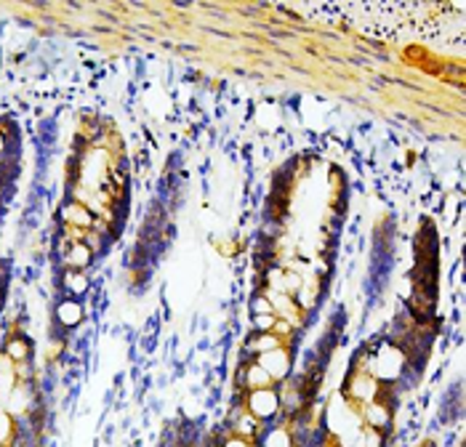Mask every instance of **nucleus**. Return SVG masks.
<instances>
[{
    "label": "nucleus",
    "instance_id": "nucleus-16",
    "mask_svg": "<svg viewBox=\"0 0 466 447\" xmlns=\"http://www.w3.org/2000/svg\"><path fill=\"white\" fill-rule=\"evenodd\" d=\"M253 315H275L272 312V303H269V298L266 296H253Z\"/></svg>",
    "mask_w": 466,
    "mask_h": 447
},
{
    "label": "nucleus",
    "instance_id": "nucleus-5",
    "mask_svg": "<svg viewBox=\"0 0 466 447\" xmlns=\"http://www.w3.org/2000/svg\"><path fill=\"white\" fill-rule=\"evenodd\" d=\"M256 447H293V432L288 426L261 429V434L256 439Z\"/></svg>",
    "mask_w": 466,
    "mask_h": 447
},
{
    "label": "nucleus",
    "instance_id": "nucleus-9",
    "mask_svg": "<svg viewBox=\"0 0 466 447\" xmlns=\"http://www.w3.org/2000/svg\"><path fill=\"white\" fill-rule=\"evenodd\" d=\"M259 434H261V423L256 421L253 415H248L245 410L240 413L238 423H235V436H242V439H248V442H253V439H259Z\"/></svg>",
    "mask_w": 466,
    "mask_h": 447
},
{
    "label": "nucleus",
    "instance_id": "nucleus-11",
    "mask_svg": "<svg viewBox=\"0 0 466 447\" xmlns=\"http://www.w3.org/2000/svg\"><path fill=\"white\" fill-rule=\"evenodd\" d=\"M6 355L11 359L13 365H19V362H27V357H29V343L25 338H19V336H11L8 341H6Z\"/></svg>",
    "mask_w": 466,
    "mask_h": 447
},
{
    "label": "nucleus",
    "instance_id": "nucleus-8",
    "mask_svg": "<svg viewBox=\"0 0 466 447\" xmlns=\"http://www.w3.org/2000/svg\"><path fill=\"white\" fill-rule=\"evenodd\" d=\"M277 346H282V341H280L275 333H253L251 338H248V343H245V352H251V355H264V352H272V349H277Z\"/></svg>",
    "mask_w": 466,
    "mask_h": 447
},
{
    "label": "nucleus",
    "instance_id": "nucleus-4",
    "mask_svg": "<svg viewBox=\"0 0 466 447\" xmlns=\"http://www.w3.org/2000/svg\"><path fill=\"white\" fill-rule=\"evenodd\" d=\"M240 381H242V389H245V392H256V389H269V386H275V381L269 378V373H266L256 359L242 365Z\"/></svg>",
    "mask_w": 466,
    "mask_h": 447
},
{
    "label": "nucleus",
    "instance_id": "nucleus-7",
    "mask_svg": "<svg viewBox=\"0 0 466 447\" xmlns=\"http://www.w3.org/2000/svg\"><path fill=\"white\" fill-rule=\"evenodd\" d=\"M56 319H59V325H64V328H75L78 322H83V303L80 301H62L56 306Z\"/></svg>",
    "mask_w": 466,
    "mask_h": 447
},
{
    "label": "nucleus",
    "instance_id": "nucleus-13",
    "mask_svg": "<svg viewBox=\"0 0 466 447\" xmlns=\"http://www.w3.org/2000/svg\"><path fill=\"white\" fill-rule=\"evenodd\" d=\"M64 282H67V288L72 290L75 296H80V293H85V290H88V280H85V275H80V272H75V269L67 275Z\"/></svg>",
    "mask_w": 466,
    "mask_h": 447
},
{
    "label": "nucleus",
    "instance_id": "nucleus-17",
    "mask_svg": "<svg viewBox=\"0 0 466 447\" xmlns=\"http://www.w3.org/2000/svg\"><path fill=\"white\" fill-rule=\"evenodd\" d=\"M221 447H256V445H253V442H248V439H242V436H235V434H232Z\"/></svg>",
    "mask_w": 466,
    "mask_h": 447
},
{
    "label": "nucleus",
    "instance_id": "nucleus-2",
    "mask_svg": "<svg viewBox=\"0 0 466 447\" xmlns=\"http://www.w3.org/2000/svg\"><path fill=\"white\" fill-rule=\"evenodd\" d=\"M256 362L269 373V378L275 381V386L282 381H288L293 373V352H291V343H282L277 349L272 352H264V355L256 357Z\"/></svg>",
    "mask_w": 466,
    "mask_h": 447
},
{
    "label": "nucleus",
    "instance_id": "nucleus-6",
    "mask_svg": "<svg viewBox=\"0 0 466 447\" xmlns=\"http://www.w3.org/2000/svg\"><path fill=\"white\" fill-rule=\"evenodd\" d=\"M64 219L72 224V226L83 229V232H85V229H91L93 221H96V216H93L91 208H88L85 202H69V205L64 208Z\"/></svg>",
    "mask_w": 466,
    "mask_h": 447
},
{
    "label": "nucleus",
    "instance_id": "nucleus-3",
    "mask_svg": "<svg viewBox=\"0 0 466 447\" xmlns=\"http://www.w3.org/2000/svg\"><path fill=\"white\" fill-rule=\"evenodd\" d=\"M359 421L365 423L368 429H378V432H386L392 426V405L384 402V399H373L368 405H362L359 410Z\"/></svg>",
    "mask_w": 466,
    "mask_h": 447
},
{
    "label": "nucleus",
    "instance_id": "nucleus-15",
    "mask_svg": "<svg viewBox=\"0 0 466 447\" xmlns=\"http://www.w3.org/2000/svg\"><path fill=\"white\" fill-rule=\"evenodd\" d=\"M362 447H384V432L378 429H362Z\"/></svg>",
    "mask_w": 466,
    "mask_h": 447
},
{
    "label": "nucleus",
    "instance_id": "nucleus-12",
    "mask_svg": "<svg viewBox=\"0 0 466 447\" xmlns=\"http://www.w3.org/2000/svg\"><path fill=\"white\" fill-rule=\"evenodd\" d=\"M16 436V429H13V415L8 410H0V447H8L11 439Z\"/></svg>",
    "mask_w": 466,
    "mask_h": 447
},
{
    "label": "nucleus",
    "instance_id": "nucleus-10",
    "mask_svg": "<svg viewBox=\"0 0 466 447\" xmlns=\"http://www.w3.org/2000/svg\"><path fill=\"white\" fill-rule=\"evenodd\" d=\"M91 256H93L91 248H88V245L80 240V242H75V245H72V250H69V256H67L64 261H67V266H69V269L80 272V269H85V266L91 263Z\"/></svg>",
    "mask_w": 466,
    "mask_h": 447
},
{
    "label": "nucleus",
    "instance_id": "nucleus-14",
    "mask_svg": "<svg viewBox=\"0 0 466 447\" xmlns=\"http://www.w3.org/2000/svg\"><path fill=\"white\" fill-rule=\"evenodd\" d=\"M277 325V317L275 315H253V330L256 333H272Z\"/></svg>",
    "mask_w": 466,
    "mask_h": 447
},
{
    "label": "nucleus",
    "instance_id": "nucleus-1",
    "mask_svg": "<svg viewBox=\"0 0 466 447\" xmlns=\"http://www.w3.org/2000/svg\"><path fill=\"white\" fill-rule=\"evenodd\" d=\"M245 413L253 415L259 423L272 421L282 415V408H280V394L277 386H269V389H256V392H248L245 394Z\"/></svg>",
    "mask_w": 466,
    "mask_h": 447
}]
</instances>
